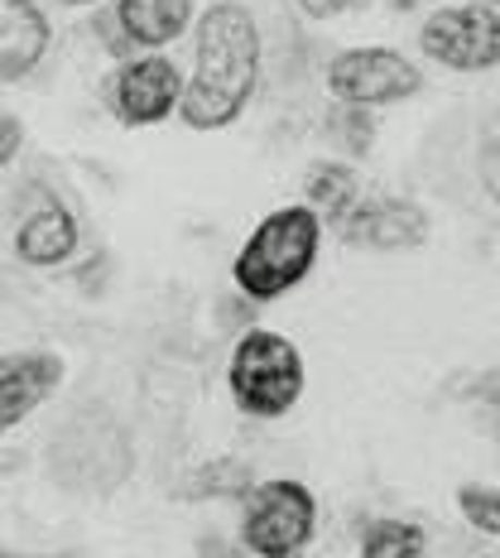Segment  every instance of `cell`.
Returning a JSON list of instances; mask_svg holds the SVG:
<instances>
[{"instance_id":"obj_1","label":"cell","mask_w":500,"mask_h":558,"mask_svg":"<svg viewBox=\"0 0 500 558\" xmlns=\"http://www.w3.org/2000/svg\"><path fill=\"white\" fill-rule=\"evenodd\" d=\"M260 83V29L251 10L222 0L197 25V63L193 83L179 97V116L193 131H222L231 125Z\"/></svg>"},{"instance_id":"obj_2","label":"cell","mask_w":500,"mask_h":558,"mask_svg":"<svg viewBox=\"0 0 500 558\" xmlns=\"http://www.w3.org/2000/svg\"><path fill=\"white\" fill-rule=\"evenodd\" d=\"M318 241H322V217L313 207H279V213H270L236 255L241 294L251 299L289 294L318 260Z\"/></svg>"},{"instance_id":"obj_3","label":"cell","mask_w":500,"mask_h":558,"mask_svg":"<svg viewBox=\"0 0 500 558\" xmlns=\"http://www.w3.org/2000/svg\"><path fill=\"white\" fill-rule=\"evenodd\" d=\"M227 386L236 395V404L255 418H279L298 404L304 395V356L289 337L270 328H251L231 352Z\"/></svg>"},{"instance_id":"obj_4","label":"cell","mask_w":500,"mask_h":558,"mask_svg":"<svg viewBox=\"0 0 500 558\" xmlns=\"http://www.w3.org/2000/svg\"><path fill=\"white\" fill-rule=\"evenodd\" d=\"M318 525V506L304 482H255L246 492V539L251 554L260 558H294L313 539Z\"/></svg>"},{"instance_id":"obj_5","label":"cell","mask_w":500,"mask_h":558,"mask_svg":"<svg viewBox=\"0 0 500 558\" xmlns=\"http://www.w3.org/2000/svg\"><path fill=\"white\" fill-rule=\"evenodd\" d=\"M418 44L434 63L452 68V73H486L500 63V15L491 5H452L438 10L424 29Z\"/></svg>"},{"instance_id":"obj_6","label":"cell","mask_w":500,"mask_h":558,"mask_svg":"<svg viewBox=\"0 0 500 558\" xmlns=\"http://www.w3.org/2000/svg\"><path fill=\"white\" fill-rule=\"evenodd\" d=\"M328 87L346 107H386V101H404L424 87L418 68L394 49H346L332 58Z\"/></svg>"},{"instance_id":"obj_7","label":"cell","mask_w":500,"mask_h":558,"mask_svg":"<svg viewBox=\"0 0 500 558\" xmlns=\"http://www.w3.org/2000/svg\"><path fill=\"white\" fill-rule=\"evenodd\" d=\"M346 246H366V251H414L428 241V213L418 203L404 197H366L352 203L346 217L337 222Z\"/></svg>"},{"instance_id":"obj_8","label":"cell","mask_w":500,"mask_h":558,"mask_svg":"<svg viewBox=\"0 0 500 558\" xmlns=\"http://www.w3.org/2000/svg\"><path fill=\"white\" fill-rule=\"evenodd\" d=\"M183 97V77L179 68L169 63L164 53H149V58H135L115 73L111 83V107L125 125H155L179 107Z\"/></svg>"},{"instance_id":"obj_9","label":"cell","mask_w":500,"mask_h":558,"mask_svg":"<svg viewBox=\"0 0 500 558\" xmlns=\"http://www.w3.org/2000/svg\"><path fill=\"white\" fill-rule=\"evenodd\" d=\"M63 380V362L53 352H25L0 362V428H15L34 414Z\"/></svg>"},{"instance_id":"obj_10","label":"cell","mask_w":500,"mask_h":558,"mask_svg":"<svg viewBox=\"0 0 500 558\" xmlns=\"http://www.w3.org/2000/svg\"><path fill=\"white\" fill-rule=\"evenodd\" d=\"M49 49V20L34 0H0V83H20Z\"/></svg>"},{"instance_id":"obj_11","label":"cell","mask_w":500,"mask_h":558,"mask_svg":"<svg viewBox=\"0 0 500 558\" xmlns=\"http://www.w3.org/2000/svg\"><path fill=\"white\" fill-rule=\"evenodd\" d=\"M77 251V222L63 203H44L20 222L15 255L25 265H63Z\"/></svg>"},{"instance_id":"obj_12","label":"cell","mask_w":500,"mask_h":558,"mask_svg":"<svg viewBox=\"0 0 500 558\" xmlns=\"http://www.w3.org/2000/svg\"><path fill=\"white\" fill-rule=\"evenodd\" d=\"M193 20V0H115V25L139 49H164Z\"/></svg>"},{"instance_id":"obj_13","label":"cell","mask_w":500,"mask_h":558,"mask_svg":"<svg viewBox=\"0 0 500 558\" xmlns=\"http://www.w3.org/2000/svg\"><path fill=\"white\" fill-rule=\"evenodd\" d=\"M255 486V468L246 458H217L203 462L188 482H183V496L188 501H207V496H246Z\"/></svg>"},{"instance_id":"obj_14","label":"cell","mask_w":500,"mask_h":558,"mask_svg":"<svg viewBox=\"0 0 500 558\" xmlns=\"http://www.w3.org/2000/svg\"><path fill=\"white\" fill-rule=\"evenodd\" d=\"M304 193H308V203H313V213H328V222L337 227L346 217V207L356 203V173L346 169V165H318L308 173V183H304Z\"/></svg>"},{"instance_id":"obj_15","label":"cell","mask_w":500,"mask_h":558,"mask_svg":"<svg viewBox=\"0 0 500 558\" xmlns=\"http://www.w3.org/2000/svg\"><path fill=\"white\" fill-rule=\"evenodd\" d=\"M424 530L410 520H370L362 530V558H418Z\"/></svg>"},{"instance_id":"obj_16","label":"cell","mask_w":500,"mask_h":558,"mask_svg":"<svg viewBox=\"0 0 500 558\" xmlns=\"http://www.w3.org/2000/svg\"><path fill=\"white\" fill-rule=\"evenodd\" d=\"M458 506H462V515H467V525L500 539V492L496 486H462Z\"/></svg>"},{"instance_id":"obj_17","label":"cell","mask_w":500,"mask_h":558,"mask_svg":"<svg viewBox=\"0 0 500 558\" xmlns=\"http://www.w3.org/2000/svg\"><path fill=\"white\" fill-rule=\"evenodd\" d=\"M476 169H481V189L500 203V116L486 125L481 135V149H476Z\"/></svg>"},{"instance_id":"obj_18","label":"cell","mask_w":500,"mask_h":558,"mask_svg":"<svg viewBox=\"0 0 500 558\" xmlns=\"http://www.w3.org/2000/svg\"><path fill=\"white\" fill-rule=\"evenodd\" d=\"M20 140H25V125H20V116L0 111V169H5V165H10V159H15Z\"/></svg>"},{"instance_id":"obj_19","label":"cell","mask_w":500,"mask_h":558,"mask_svg":"<svg viewBox=\"0 0 500 558\" xmlns=\"http://www.w3.org/2000/svg\"><path fill=\"white\" fill-rule=\"evenodd\" d=\"M342 125H346V140H352V149H366L370 145V116H366V107H346Z\"/></svg>"},{"instance_id":"obj_20","label":"cell","mask_w":500,"mask_h":558,"mask_svg":"<svg viewBox=\"0 0 500 558\" xmlns=\"http://www.w3.org/2000/svg\"><path fill=\"white\" fill-rule=\"evenodd\" d=\"M298 10H308V15H318V20H328V15H342L352 0H294Z\"/></svg>"},{"instance_id":"obj_21","label":"cell","mask_w":500,"mask_h":558,"mask_svg":"<svg viewBox=\"0 0 500 558\" xmlns=\"http://www.w3.org/2000/svg\"><path fill=\"white\" fill-rule=\"evenodd\" d=\"M203 558H236V554H231L222 539H203Z\"/></svg>"},{"instance_id":"obj_22","label":"cell","mask_w":500,"mask_h":558,"mask_svg":"<svg viewBox=\"0 0 500 558\" xmlns=\"http://www.w3.org/2000/svg\"><path fill=\"white\" fill-rule=\"evenodd\" d=\"M0 558H83V554H10V549H0Z\"/></svg>"},{"instance_id":"obj_23","label":"cell","mask_w":500,"mask_h":558,"mask_svg":"<svg viewBox=\"0 0 500 558\" xmlns=\"http://www.w3.org/2000/svg\"><path fill=\"white\" fill-rule=\"evenodd\" d=\"M481 390H486V400H491V404H496V410H500V376H491V380H486V386H481Z\"/></svg>"},{"instance_id":"obj_24","label":"cell","mask_w":500,"mask_h":558,"mask_svg":"<svg viewBox=\"0 0 500 558\" xmlns=\"http://www.w3.org/2000/svg\"><path fill=\"white\" fill-rule=\"evenodd\" d=\"M63 5H97V0H63Z\"/></svg>"}]
</instances>
